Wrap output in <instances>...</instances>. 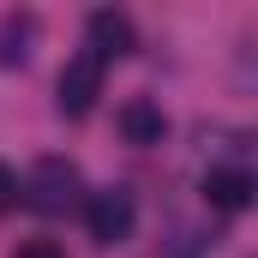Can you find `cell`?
<instances>
[{
    "instance_id": "9c48e42d",
    "label": "cell",
    "mask_w": 258,
    "mask_h": 258,
    "mask_svg": "<svg viewBox=\"0 0 258 258\" xmlns=\"http://www.w3.org/2000/svg\"><path fill=\"white\" fill-rule=\"evenodd\" d=\"M12 204H18V174L0 162V210H12Z\"/></svg>"
},
{
    "instance_id": "8992f818",
    "label": "cell",
    "mask_w": 258,
    "mask_h": 258,
    "mask_svg": "<svg viewBox=\"0 0 258 258\" xmlns=\"http://www.w3.org/2000/svg\"><path fill=\"white\" fill-rule=\"evenodd\" d=\"M252 174H246V168H210V174H204V198H210V210H228V216H234V210H246V204H252Z\"/></svg>"
},
{
    "instance_id": "ba28073f",
    "label": "cell",
    "mask_w": 258,
    "mask_h": 258,
    "mask_svg": "<svg viewBox=\"0 0 258 258\" xmlns=\"http://www.w3.org/2000/svg\"><path fill=\"white\" fill-rule=\"evenodd\" d=\"M12 258H66V252L54 246V240H24V246H18Z\"/></svg>"
},
{
    "instance_id": "5b68a950",
    "label": "cell",
    "mask_w": 258,
    "mask_h": 258,
    "mask_svg": "<svg viewBox=\"0 0 258 258\" xmlns=\"http://www.w3.org/2000/svg\"><path fill=\"white\" fill-rule=\"evenodd\" d=\"M114 126H120V138H126V144L150 150V144H162V132H168V114H162L150 96H132L126 108L114 114Z\"/></svg>"
},
{
    "instance_id": "3957f363",
    "label": "cell",
    "mask_w": 258,
    "mask_h": 258,
    "mask_svg": "<svg viewBox=\"0 0 258 258\" xmlns=\"http://www.w3.org/2000/svg\"><path fill=\"white\" fill-rule=\"evenodd\" d=\"M30 204L48 210V216H60L66 204H78V168L66 156H42L30 168Z\"/></svg>"
},
{
    "instance_id": "52a82bcc",
    "label": "cell",
    "mask_w": 258,
    "mask_h": 258,
    "mask_svg": "<svg viewBox=\"0 0 258 258\" xmlns=\"http://www.w3.org/2000/svg\"><path fill=\"white\" fill-rule=\"evenodd\" d=\"M30 42H36V24H30L24 12H6V18H0V66H18L30 54Z\"/></svg>"
},
{
    "instance_id": "7a4b0ae2",
    "label": "cell",
    "mask_w": 258,
    "mask_h": 258,
    "mask_svg": "<svg viewBox=\"0 0 258 258\" xmlns=\"http://www.w3.org/2000/svg\"><path fill=\"white\" fill-rule=\"evenodd\" d=\"M132 222H138L132 192H120V186H108V192H90V204H84V228H90V240H102V246H120V240L132 234Z\"/></svg>"
},
{
    "instance_id": "6da1fadb",
    "label": "cell",
    "mask_w": 258,
    "mask_h": 258,
    "mask_svg": "<svg viewBox=\"0 0 258 258\" xmlns=\"http://www.w3.org/2000/svg\"><path fill=\"white\" fill-rule=\"evenodd\" d=\"M60 96V114L66 120H84L90 108H96V96H102V60L96 54H72V60L60 66V84H54Z\"/></svg>"
},
{
    "instance_id": "277c9868",
    "label": "cell",
    "mask_w": 258,
    "mask_h": 258,
    "mask_svg": "<svg viewBox=\"0 0 258 258\" xmlns=\"http://www.w3.org/2000/svg\"><path fill=\"white\" fill-rule=\"evenodd\" d=\"M84 36H90V48L84 54H96V60H120V54H132L138 48V30H132L126 12H114V6H102V12H90V24H84Z\"/></svg>"
}]
</instances>
